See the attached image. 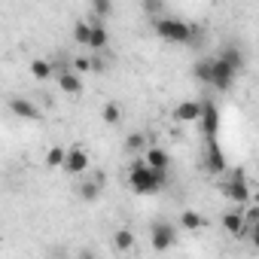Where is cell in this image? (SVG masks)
Instances as JSON below:
<instances>
[{
  "label": "cell",
  "mask_w": 259,
  "mask_h": 259,
  "mask_svg": "<svg viewBox=\"0 0 259 259\" xmlns=\"http://www.w3.org/2000/svg\"><path fill=\"white\" fill-rule=\"evenodd\" d=\"M156 34L168 43H192L195 40V31H192V22L180 19V16H162L153 22Z\"/></svg>",
  "instance_id": "cell-2"
},
{
  "label": "cell",
  "mask_w": 259,
  "mask_h": 259,
  "mask_svg": "<svg viewBox=\"0 0 259 259\" xmlns=\"http://www.w3.org/2000/svg\"><path fill=\"white\" fill-rule=\"evenodd\" d=\"M241 210H244V223H247V229L259 226V204H247V207H241Z\"/></svg>",
  "instance_id": "cell-26"
},
{
  "label": "cell",
  "mask_w": 259,
  "mask_h": 259,
  "mask_svg": "<svg viewBox=\"0 0 259 259\" xmlns=\"http://www.w3.org/2000/svg\"><path fill=\"white\" fill-rule=\"evenodd\" d=\"M125 153H132V156H138V153H147L150 150V144H147V135H141V132H132L125 138Z\"/></svg>",
  "instance_id": "cell-16"
},
{
  "label": "cell",
  "mask_w": 259,
  "mask_h": 259,
  "mask_svg": "<svg viewBox=\"0 0 259 259\" xmlns=\"http://www.w3.org/2000/svg\"><path fill=\"white\" fill-rule=\"evenodd\" d=\"M55 79H58V89H61L64 95H73V98H76V95L82 92V79H79V73H76L73 67L64 70V73H58Z\"/></svg>",
  "instance_id": "cell-13"
},
{
  "label": "cell",
  "mask_w": 259,
  "mask_h": 259,
  "mask_svg": "<svg viewBox=\"0 0 259 259\" xmlns=\"http://www.w3.org/2000/svg\"><path fill=\"white\" fill-rule=\"evenodd\" d=\"M10 110H13L19 119H28V122H37V119H40V107H37L31 98H10Z\"/></svg>",
  "instance_id": "cell-10"
},
{
  "label": "cell",
  "mask_w": 259,
  "mask_h": 259,
  "mask_svg": "<svg viewBox=\"0 0 259 259\" xmlns=\"http://www.w3.org/2000/svg\"><path fill=\"white\" fill-rule=\"evenodd\" d=\"M165 183H168V174H159V171L147 168L144 159L128 168V186H132L138 195H156L159 189H165Z\"/></svg>",
  "instance_id": "cell-1"
},
{
  "label": "cell",
  "mask_w": 259,
  "mask_h": 259,
  "mask_svg": "<svg viewBox=\"0 0 259 259\" xmlns=\"http://www.w3.org/2000/svg\"><path fill=\"white\" fill-rule=\"evenodd\" d=\"M201 113H204V101H195V98H186L174 107L177 122H201Z\"/></svg>",
  "instance_id": "cell-7"
},
{
  "label": "cell",
  "mask_w": 259,
  "mask_h": 259,
  "mask_svg": "<svg viewBox=\"0 0 259 259\" xmlns=\"http://www.w3.org/2000/svg\"><path fill=\"white\" fill-rule=\"evenodd\" d=\"M101 119H104L107 125H119V122H122V107H119V104H107V107L101 110Z\"/></svg>",
  "instance_id": "cell-25"
},
{
  "label": "cell",
  "mask_w": 259,
  "mask_h": 259,
  "mask_svg": "<svg viewBox=\"0 0 259 259\" xmlns=\"http://www.w3.org/2000/svg\"><path fill=\"white\" fill-rule=\"evenodd\" d=\"M73 43L89 49V43H92V22H73Z\"/></svg>",
  "instance_id": "cell-19"
},
{
  "label": "cell",
  "mask_w": 259,
  "mask_h": 259,
  "mask_svg": "<svg viewBox=\"0 0 259 259\" xmlns=\"http://www.w3.org/2000/svg\"><path fill=\"white\" fill-rule=\"evenodd\" d=\"M113 247H116L119 253L135 250V232H132V229H119V232L113 235Z\"/></svg>",
  "instance_id": "cell-18"
},
{
  "label": "cell",
  "mask_w": 259,
  "mask_h": 259,
  "mask_svg": "<svg viewBox=\"0 0 259 259\" xmlns=\"http://www.w3.org/2000/svg\"><path fill=\"white\" fill-rule=\"evenodd\" d=\"M107 43H110V37H107L104 22H92V43H89V49H92V52H104Z\"/></svg>",
  "instance_id": "cell-15"
},
{
  "label": "cell",
  "mask_w": 259,
  "mask_h": 259,
  "mask_svg": "<svg viewBox=\"0 0 259 259\" xmlns=\"http://www.w3.org/2000/svg\"><path fill=\"white\" fill-rule=\"evenodd\" d=\"M89 165H92V159H89V153L82 150V147H70L67 150V162H64V171L67 174H85L89 171Z\"/></svg>",
  "instance_id": "cell-8"
},
{
  "label": "cell",
  "mask_w": 259,
  "mask_h": 259,
  "mask_svg": "<svg viewBox=\"0 0 259 259\" xmlns=\"http://www.w3.org/2000/svg\"><path fill=\"white\" fill-rule=\"evenodd\" d=\"M73 70H76V73H89V70H92V58L76 55V58H73Z\"/></svg>",
  "instance_id": "cell-28"
},
{
  "label": "cell",
  "mask_w": 259,
  "mask_h": 259,
  "mask_svg": "<svg viewBox=\"0 0 259 259\" xmlns=\"http://www.w3.org/2000/svg\"><path fill=\"white\" fill-rule=\"evenodd\" d=\"M207 220L198 213V210H183L180 213V229H189V232H195V229H201Z\"/></svg>",
  "instance_id": "cell-21"
},
{
  "label": "cell",
  "mask_w": 259,
  "mask_h": 259,
  "mask_svg": "<svg viewBox=\"0 0 259 259\" xmlns=\"http://www.w3.org/2000/svg\"><path fill=\"white\" fill-rule=\"evenodd\" d=\"M92 70H95V73H104V70H107V61L101 58V52L92 55Z\"/></svg>",
  "instance_id": "cell-29"
},
{
  "label": "cell",
  "mask_w": 259,
  "mask_h": 259,
  "mask_svg": "<svg viewBox=\"0 0 259 259\" xmlns=\"http://www.w3.org/2000/svg\"><path fill=\"white\" fill-rule=\"evenodd\" d=\"M204 168H207L210 174H223V171H229L220 144H207V147H204Z\"/></svg>",
  "instance_id": "cell-12"
},
{
  "label": "cell",
  "mask_w": 259,
  "mask_h": 259,
  "mask_svg": "<svg viewBox=\"0 0 259 259\" xmlns=\"http://www.w3.org/2000/svg\"><path fill=\"white\" fill-rule=\"evenodd\" d=\"M150 244H153L156 253L171 250V247L177 244V226H171V223H165V220L153 223V229H150Z\"/></svg>",
  "instance_id": "cell-4"
},
{
  "label": "cell",
  "mask_w": 259,
  "mask_h": 259,
  "mask_svg": "<svg viewBox=\"0 0 259 259\" xmlns=\"http://www.w3.org/2000/svg\"><path fill=\"white\" fill-rule=\"evenodd\" d=\"M250 244L259 250V226H253V229H250Z\"/></svg>",
  "instance_id": "cell-30"
},
{
  "label": "cell",
  "mask_w": 259,
  "mask_h": 259,
  "mask_svg": "<svg viewBox=\"0 0 259 259\" xmlns=\"http://www.w3.org/2000/svg\"><path fill=\"white\" fill-rule=\"evenodd\" d=\"M235 76H238V70H235L229 61H223V58L217 55V58H213V89H220V92L232 89Z\"/></svg>",
  "instance_id": "cell-6"
},
{
  "label": "cell",
  "mask_w": 259,
  "mask_h": 259,
  "mask_svg": "<svg viewBox=\"0 0 259 259\" xmlns=\"http://www.w3.org/2000/svg\"><path fill=\"white\" fill-rule=\"evenodd\" d=\"M223 195L232 201V204H241V207H247V201L253 198V192H250V183H247V177H244V171L241 168H232V174H229V180H223Z\"/></svg>",
  "instance_id": "cell-3"
},
{
  "label": "cell",
  "mask_w": 259,
  "mask_h": 259,
  "mask_svg": "<svg viewBox=\"0 0 259 259\" xmlns=\"http://www.w3.org/2000/svg\"><path fill=\"white\" fill-rule=\"evenodd\" d=\"M144 165L153 168V171H159V174H168V168H171V156H168L162 147H150V150L144 153Z\"/></svg>",
  "instance_id": "cell-11"
},
{
  "label": "cell",
  "mask_w": 259,
  "mask_h": 259,
  "mask_svg": "<svg viewBox=\"0 0 259 259\" xmlns=\"http://www.w3.org/2000/svg\"><path fill=\"white\" fill-rule=\"evenodd\" d=\"M220 58H223V61H229L235 70H241V67H244V52H241L238 46H223V49H220Z\"/></svg>",
  "instance_id": "cell-20"
},
{
  "label": "cell",
  "mask_w": 259,
  "mask_h": 259,
  "mask_svg": "<svg viewBox=\"0 0 259 259\" xmlns=\"http://www.w3.org/2000/svg\"><path fill=\"white\" fill-rule=\"evenodd\" d=\"M76 259H98V256H95V250H89V247H85V250H79V256H76Z\"/></svg>",
  "instance_id": "cell-31"
},
{
  "label": "cell",
  "mask_w": 259,
  "mask_h": 259,
  "mask_svg": "<svg viewBox=\"0 0 259 259\" xmlns=\"http://www.w3.org/2000/svg\"><path fill=\"white\" fill-rule=\"evenodd\" d=\"M141 10H144L147 16H153V22H156V19H162V13H165V7L159 4V0H147V4H144Z\"/></svg>",
  "instance_id": "cell-27"
},
{
  "label": "cell",
  "mask_w": 259,
  "mask_h": 259,
  "mask_svg": "<svg viewBox=\"0 0 259 259\" xmlns=\"http://www.w3.org/2000/svg\"><path fill=\"white\" fill-rule=\"evenodd\" d=\"M101 189H104V186H101V183H95V180L89 177V180H82V183H79V198H82V201H98Z\"/></svg>",
  "instance_id": "cell-22"
},
{
  "label": "cell",
  "mask_w": 259,
  "mask_h": 259,
  "mask_svg": "<svg viewBox=\"0 0 259 259\" xmlns=\"http://www.w3.org/2000/svg\"><path fill=\"white\" fill-rule=\"evenodd\" d=\"M31 76L43 82V79L55 76V64H52V61H46V58H34V61H31Z\"/></svg>",
  "instance_id": "cell-17"
},
{
  "label": "cell",
  "mask_w": 259,
  "mask_h": 259,
  "mask_svg": "<svg viewBox=\"0 0 259 259\" xmlns=\"http://www.w3.org/2000/svg\"><path fill=\"white\" fill-rule=\"evenodd\" d=\"M223 229H226L229 235H235V238H250V229H247V223H244V210H229V213H223Z\"/></svg>",
  "instance_id": "cell-9"
},
{
  "label": "cell",
  "mask_w": 259,
  "mask_h": 259,
  "mask_svg": "<svg viewBox=\"0 0 259 259\" xmlns=\"http://www.w3.org/2000/svg\"><path fill=\"white\" fill-rule=\"evenodd\" d=\"M201 135H204V141L207 144H217V138H220V110H217V104L213 101H204V113H201Z\"/></svg>",
  "instance_id": "cell-5"
},
{
  "label": "cell",
  "mask_w": 259,
  "mask_h": 259,
  "mask_svg": "<svg viewBox=\"0 0 259 259\" xmlns=\"http://www.w3.org/2000/svg\"><path fill=\"white\" fill-rule=\"evenodd\" d=\"M110 13H113L110 0H95V4H92V22H104Z\"/></svg>",
  "instance_id": "cell-24"
},
{
  "label": "cell",
  "mask_w": 259,
  "mask_h": 259,
  "mask_svg": "<svg viewBox=\"0 0 259 259\" xmlns=\"http://www.w3.org/2000/svg\"><path fill=\"white\" fill-rule=\"evenodd\" d=\"M64 162H67V147H49L46 165H49V168H64Z\"/></svg>",
  "instance_id": "cell-23"
},
{
  "label": "cell",
  "mask_w": 259,
  "mask_h": 259,
  "mask_svg": "<svg viewBox=\"0 0 259 259\" xmlns=\"http://www.w3.org/2000/svg\"><path fill=\"white\" fill-rule=\"evenodd\" d=\"M192 76L204 85H213V58H201L192 64Z\"/></svg>",
  "instance_id": "cell-14"
}]
</instances>
